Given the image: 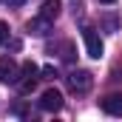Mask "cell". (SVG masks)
<instances>
[{
  "label": "cell",
  "instance_id": "6da1fadb",
  "mask_svg": "<svg viewBox=\"0 0 122 122\" xmlns=\"http://www.w3.org/2000/svg\"><path fill=\"white\" fill-rule=\"evenodd\" d=\"M40 74V68L34 65L31 60H26L23 65H20V80H17V91L20 94H29V91H34V85H37V77Z\"/></svg>",
  "mask_w": 122,
  "mask_h": 122
},
{
  "label": "cell",
  "instance_id": "7a4b0ae2",
  "mask_svg": "<svg viewBox=\"0 0 122 122\" xmlns=\"http://www.w3.org/2000/svg\"><path fill=\"white\" fill-rule=\"evenodd\" d=\"M17 80H20V68H17V62L11 60V57H0V82H6V85H17Z\"/></svg>",
  "mask_w": 122,
  "mask_h": 122
},
{
  "label": "cell",
  "instance_id": "3957f363",
  "mask_svg": "<svg viewBox=\"0 0 122 122\" xmlns=\"http://www.w3.org/2000/svg\"><path fill=\"white\" fill-rule=\"evenodd\" d=\"M82 40H85V51H88V57L99 60V57H102V51H105V46H102L99 34H97L94 29H82Z\"/></svg>",
  "mask_w": 122,
  "mask_h": 122
},
{
  "label": "cell",
  "instance_id": "277c9868",
  "mask_svg": "<svg viewBox=\"0 0 122 122\" xmlns=\"http://www.w3.org/2000/svg\"><path fill=\"white\" fill-rule=\"evenodd\" d=\"M68 85L74 88V91H88L94 85V77H91V71H71V77H68Z\"/></svg>",
  "mask_w": 122,
  "mask_h": 122
},
{
  "label": "cell",
  "instance_id": "5b68a950",
  "mask_svg": "<svg viewBox=\"0 0 122 122\" xmlns=\"http://www.w3.org/2000/svg\"><path fill=\"white\" fill-rule=\"evenodd\" d=\"M40 108L43 111H60L62 108V94L60 91H54V88H48V91H43V97H40Z\"/></svg>",
  "mask_w": 122,
  "mask_h": 122
},
{
  "label": "cell",
  "instance_id": "8992f818",
  "mask_svg": "<svg viewBox=\"0 0 122 122\" xmlns=\"http://www.w3.org/2000/svg\"><path fill=\"white\" fill-rule=\"evenodd\" d=\"M102 111L111 117H122V94H108L102 99Z\"/></svg>",
  "mask_w": 122,
  "mask_h": 122
},
{
  "label": "cell",
  "instance_id": "52a82bcc",
  "mask_svg": "<svg viewBox=\"0 0 122 122\" xmlns=\"http://www.w3.org/2000/svg\"><path fill=\"white\" fill-rule=\"evenodd\" d=\"M60 9H62L60 0H46L43 9H40V17H46V20H57V17H60Z\"/></svg>",
  "mask_w": 122,
  "mask_h": 122
},
{
  "label": "cell",
  "instance_id": "ba28073f",
  "mask_svg": "<svg viewBox=\"0 0 122 122\" xmlns=\"http://www.w3.org/2000/svg\"><path fill=\"white\" fill-rule=\"evenodd\" d=\"M48 26H51V20H46V17H34V20L29 23V31L37 34V37H43V34H48Z\"/></svg>",
  "mask_w": 122,
  "mask_h": 122
},
{
  "label": "cell",
  "instance_id": "9c48e42d",
  "mask_svg": "<svg viewBox=\"0 0 122 122\" xmlns=\"http://www.w3.org/2000/svg\"><path fill=\"white\" fill-rule=\"evenodd\" d=\"M6 40H9V23H3V20H0V46H3Z\"/></svg>",
  "mask_w": 122,
  "mask_h": 122
},
{
  "label": "cell",
  "instance_id": "30bf717a",
  "mask_svg": "<svg viewBox=\"0 0 122 122\" xmlns=\"http://www.w3.org/2000/svg\"><path fill=\"white\" fill-rule=\"evenodd\" d=\"M43 77H46V80H54V77H57L54 65H46V68H43Z\"/></svg>",
  "mask_w": 122,
  "mask_h": 122
},
{
  "label": "cell",
  "instance_id": "8fae6325",
  "mask_svg": "<svg viewBox=\"0 0 122 122\" xmlns=\"http://www.w3.org/2000/svg\"><path fill=\"white\" fill-rule=\"evenodd\" d=\"M14 114H20V117H26V105H23V102H17V105H14Z\"/></svg>",
  "mask_w": 122,
  "mask_h": 122
},
{
  "label": "cell",
  "instance_id": "7c38bea8",
  "mask_svg": "<svg viewBox=\"0 0 122 122\" xmlns=\"http://www.w3.org/2000/svg\"><path fill=\"white\" fill-rule=\"evenodd\" d=\"M3 3H9L11 9H17V6H26V0H3Z\"/></svg>",
  "mask_w": 122,
  "mask_h": 122
},
{
  "label": "cell",
  "instance_id": "4fadbf2b",
  "mask_svg": "<svg viewBox=\"0 0 122 122\" xmlns=\"http://www.w3.org/2000/svg\"><path fill=\"white\" fill-rule=\"evenodd\" d=\"M99 3H117V0H99Z\"/></svg>",
  "mask_w": 122,
  "mask_h": 122
}]
</instances>
